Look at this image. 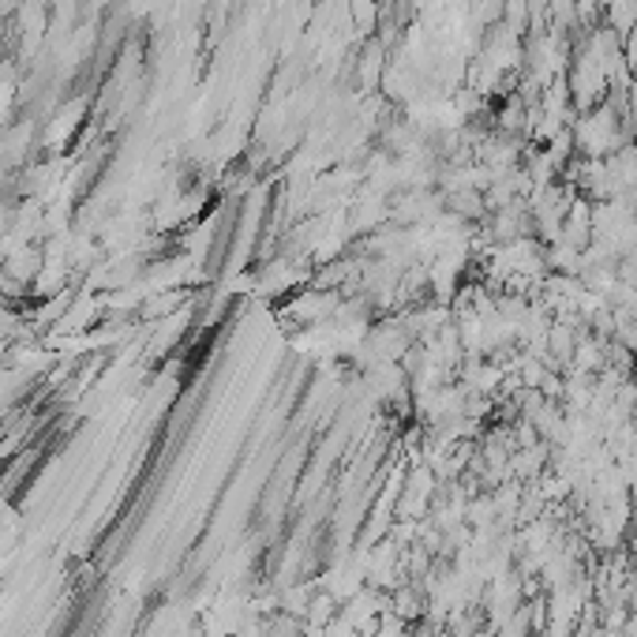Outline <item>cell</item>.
Masks as SVG:
<instances>
[{
    "label": "cell",
    "mask_w": 637,
    "mask_h": 637,
    "mask_svg": "<svg viewBox=\"0 0 637 637\" xmlns=\"http://www.w3.org/2000/svg\"><path fill=\"white\" fill-rule=\"evenodd\" d=\"M634 117H637V86H634Z\"/></svg>",
    "instance_id": "6da1fadb"
}]
</instances>
